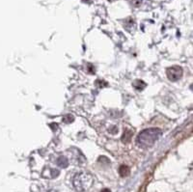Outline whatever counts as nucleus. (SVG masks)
<instances>
[{
    "label": "nucleus",
    "instance_id": "nucleus-7",
    "mask_svg": "<svg viewBox=\"0 0 193 192\" xmlns=\"http://www.w3.org/2000/svg\"><path fill=\"white\" fill-rule=\"evenodd\" d=\"M131 136H132V131H130V130L127 129L126 131L124 132V134H123L122 141H123L124 143H128V142H130V141Z\"/></svg>",
    "mask_w": 193,
    "mask_h": 192
},
{
    "label": "nucleus",
    "instance_id": "nucleus-1",
    "mask_svg": "<svg viewBox=\"0 0 193 192\" xmlns=\"http://www.w3.org/2000/svg\"><path fill=\"white\" fill-rule=\"evenodd\" d=\"M161 133L162 131L160 129L152 128V129H144L138 134L137 139H136V143H137V145L140 148H143V149L150 148V147H152L155 144V142L160 137Z\"/></svg>",
    "mask_w": 193,
    "mask_h": 192
},
{
    "label": "nucleus",
    "instance_id": "nucleus-2",
    "mask_svg": "<svg viewBox=\"0 0 193 192\" xmlns=\"http://www.w3.org/2000/svg\"><path fill=\"white\" fill-rule=\"evenodd\" d=\"M94 183V179L92 175H90L89 173L86 172H80L77 173L73 180L74 186L76 191L78 192H84L88 190L91 186H92Z\"/></svg>",
    "mask_w": 193,
    "mask_h": 192
},
{
    "label": "nucleus",
    "instance_id": "nucleus-11",
    "mask_svg": "<svg viewBox=\"0 0 193 192\" xmlns=\"http://www.w3.org/2000/svg\"><path fill=\"white\" fill-rule=\"evenodd\" d=\"M48 192H58L57 190H54V189H50L49 191H48Z\"/></svg>",
    "mask_w": 193,
    "mask_h": 192
},
{
    "label": "nucleus",
    "instance_id": "nucleus-3",
    "mask_svg": "<svg viewBox=\"0 0 193 192\" xmlns=\"http://www.w3.org/2000/svg\"><path fill=\"white\" fill-rule=\"evenodd\" d=\"M166 74L169 80L171 81H178L183 76V69L180 66H173L169 68L166 71Z\"/></svg>",
    "mask_w": 193,
    "mask_h": 192
},
{
    "label": "nucleus",
    "instance_id": "nucleus-6",
    "mask_svg": "<svg viewBox=\"0 0 193 192\" xmlns=\"http://www.w3.org/2000/svg\"><path fill=\"white\" fill-rule=\"evenodd\" d=\"M57 165L62 167V168H66L69 165V160H68L65 156H60L57 159Z\"/></svg>",
    "mask_w": 193,
    "mask_h": 192
},
{
    "label": "nucleus",
    "instance_id": "nucleus-4",
    "mask_svg": "<svg viewBox=\"0 0 193 192\" xmlns=\"http://www.w3.org/2000/svg\"><path fill=\"white\" fill-rule=\"evenodd\" d=\"M42 175L45 179H54L59 175V171L52 168H44Z\"/></svg>",
    "mask_w": 193,
    "mask_h": 192
},
{
    "label": "nucleus",
    "instance_id": "nucleus-8",
    "mask_svg": "<svg viewBox=\"0 0 193 192\" xmlns=\"http://www.w3.org/2000/svg\"><path fill=\"white\" fill-rule=\"evenodd\" d=\"M119 173L122 177H126L130 174V168L126 165H122L119 169Z\"/></svg>",
    "mask_w": 193,
    "mask_h": 192
},
{
    "label": "nucleus",
    "instance_id": "nucleus-9",
    "mask_svg": "<svg viewBox=\"0 0 193 192\" xmlns=\"http://www.w3.org/2000/svg\"><path fill=\"white\" fill-rule=\"evenodd\" d=\"M83 2H86V3H90L91 1H92V0H82Z\"/></svg>",
    "mask_w": 193,
    "mask_h": 192
},
{
    "label": "nucleus",
    "instance_id": "nucleus-10",
    "mask_svg": "<svg viewBox=\"0 0 193 192\" xmlns=\"http://www.w3.org/2000/svg\"><path fill=\"white\" fill-rule=\"evenodd\" d=\"M101 192H110V190H109V189H107V188H105V189H104V190L101 191Z\"/></svg>",
    "mask_w": 193,
    "mask_h": 192
},
{
    "label": "nucleus",
    "instance_id": "nucleus-5",
    "mask_svg": "<svg viewBox=\"0 0 193 192\" xmlns=\"http://www.w3.org/2000/svg\"><path fill=\"white\" fill-rule=\"evenodd\" d=\"M132 85L137 91H142V90L146 87V83L142 80H135Z\"/></svg>",
    "mask_w": 193,
    "mask_h": 192
}]
</instances>
